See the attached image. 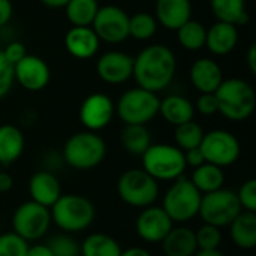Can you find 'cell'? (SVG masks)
Listing matches in <instances>:
<instances>
[{"instance_id":"cell-1","label":"cell","mask_w":256,"mask_h":256,"mask_svg":"<svg viewBox=\"0 0 256 256\" xmlns=\"http://www.w3.org/2000/svg\"><path fill=\"white\" fill-rule=\"evenodd\" d=\"M177 74L174 51L164 44H153L142 48L134 57L132 78L136 86L153 93H160L171 86Z\"/></svg>"},{"instance_id":"cell-2","label":"cell","mask_w":256,"mask_h":256,"mask_svg":"<svg viewBox=\"0 0 256 256\" xmlns=\"http://www.w3.org/2000/svg\"><path fill=\"white\" fill-rule=\"evenodd\" d=\"M52 224L66 234H78L88 230L96 219L93 202L78 194H62L50 208Z\"/></svg>"},{"instance_id":"cell-3","label":"cell","mask_w":256,"mask_h":256,"mask_svg":"<svg viewBox=\"0 0 256 256\" xmlns=\"http://www.w3.org/2000/svg\"><path fill=\"white\" fill-rule=\"evenodd\" d=\"M218 112L230 122L248 120L256 106V93L252 84L243 78H226L214 92Z\"/></svg>"},{"instance_id":"cell-4","label":"cell","mask_w":256,"mask_h":256,"mask_svg":"<svg viewBox=\"0 0 256 256\" xmlns=\"http://www.w3.org/2000/svg\"><path fill=\"white\" fill-rule=\"evenodd\" d=\"M62 156L64 165L76 171H90L104 162L106 142L98 132H75L66 140Z\"/></svg>"},{"instance_id":"cell-5","label":"cell","mask_w":256,"mask_h":256,"mask_svg":"<svg viewBox=\"0 0 256 256\" xmlns=\"http://www.w3.org/2000/svg\"><path fill=\"white\" fill-rule=\"evenodd\" d=\"M141 168L156 182H174L184 176V152L174 144H152L141 156Z\"/></svg>"},{"instance_id":"cell-6","label":"cell","mask_w":256,"mask_h":256,"mask_svg":"<svg viewBox=\"0 0 256 256\" xmlns=\"http://www.w3.org/2000/svg\"><path fill=\"white\" fill-rule=\"evenodd\" d=\"M117 195L126 206L142 210L154 206L160 196V186L142 168H130L120 174Z\"/></svg>"},{"instance_id":"cell-7","label":"cell","mask_w":256,"mask_h":256,"mask_svg":"<svg viewBox=\"0 0 256 256\" xmlns=\"http://www.w3.org/2000/svg\"><path fill=\"white\" fill-rule=\"evenodd\" d=\"M201 192L186 177H180L171 183L162 198V208L174 222V225H186L200 213Z\"/></svg>"},{"instance_id":"cell-8","label":"cell","mask_w":256,"mask_h":256,"mask_svg":"<svg viewBox=\"0 0 256 256\" xmlns=\"http://www.w3.org/2000/svg\"><path fill=\"white\" fill-rule=\"evenodd\" d=\"M160 98L141 87L128 88L116 102V116L124 124H148L159 116Z\"/></svg>"},{"instance_id":"cell-9","label":"cell","mask_w":256,"mask_h":256,"mask_svg":"<svg viewBox=\"0 0 256 256\" xmlns=\"http://www.w3.org/2000/svg\"><path fill=\"white\" fill-rule=\"evenodd\" d=\"M10 225L12 232H15L24 242H27L28 244L38 243L50 232V228L52 225L51 212L50 208L32 200L24 201L14 210Z\"/></svg>"},{"instance_id":"cell-10","label":"cell","mask_w":256,"mask_h":256,"mask_svg":"<svg viewBox=\"0 0 256 256\" xmlns=\"http://www.w3.org/2000/svg\"><path fill=\"white\" fill-rule=\"evenodd\" d=\"M243 212L237 194L231 189L222 188L219 190L202 195L200 213L202 224L218 228H228L231 222Z\"/></svg>"},{"instance_id":"cell-11","label":"cell","mask_w":256,"mask_h":256,"mask_svg":"<svg viewBox=\"0 0 256 256\" xmlns=\"http://www.w3.org/2000/svg\"><path fill=\"white\" fill-rule=\"evenodd\" d=\"M200 148L207 164H213L220 168L234 165L242 154L238 138L225 129H213L206 132Z\"/></svg>"},{"instance_id":"cell-12","label":"cell","mask_w":256,"mask_h":256,"mask_svg":"<svg viewBox=\"0 0 256 256\" xmlns=\"http://www.w3.org/2000/svg\"><path fill=\"white\" fill-rule=\"evenodd\" d=\"M90 27L100 42L122 44L129 38V14L117 4L99 6Z\"/></svg>"},{"instance_id":"cell-13","label":"cell","mask_w":256,"mask_h":256,"mask_svg":"<svg viewBox=\"0 0 256 256\" xmlns=\"http://www.w3.org/2000/svg\"><path fill=\"white\" fill-rule=\"evenodd\" d=\"M116 116V102L105 93L88 94L80 106V122L86 130L105 129Z\"/></svg>"},{"instance_id":"cell-14","label":"cell","mask_w":256,"mask_h":256,"mask_svg":"<svg viewBox=\"0 0 256 256\" xmlns=\"http://www.w3.org/2000/svg\"><path fill=\"white\" fill-rule=\"evenodd\" d=\"M172 228L174 222L160 206L142 208L135 220V231L138 237L148 244H160Z\"/></svg>"},{"instance_id":"cell-15","label":"cell","mask_w":256,"mask_h":256,"mask_svg":"<svg viewBox=\"0 0 256 256\" xmlns=\"http://www.w3.org/2000/svg\"><path fill=\"white\" fill-rule=\"evenodd\" d=\"M134 57L120 50H111L104 52L96 62L98 76L110 86L124 84L132 78Z\"/></svg>"},{"instance_id":"cell-16","label":"cell","mask_w":256,"mask_h":256,"mask_svg":"<svg viewBox=\"0 0 256 256\" xmlns=\"http://www.w3.org/2000/svg\"><path fill=\"white\" fill-rule=\"evenodd\" d=\"M14 78L20 87L27 92L44 90L51 80V70L48 63L34 54H27L14 66Z\"/></svg>"},{"instance_id":"cell-17","label":"cell","mask_w":256,"mask_h":256,"mask_svg":"<svg viewBox=\"0 0 256 256\" xmlns=\"http://www.w3.org/2000/svg\"><path fill=\"white\" fill-rule=\"evenodd\" d=\"M224 70L214 58H196L189 69V81L200 93H214L224 81Z\"/></svg>"},{"instance_id":"cell-18","label":"cell","mask_w":256,"mask_h":256,"mask_svg":"<svg viewBox=\"0 0 256 256\" xmlns=\"http://www.w3.org/2000/svg\"><path fill=\"white\" fill-rule=\"evenodd\" d=\"M27 189H28L30 200L46 208H51L63 194L57 176L45 170L36 171L30 177Z\"/></svg>"},{"instance_id":"cell-19","label":"cell","mask_w":256,"mask_h":256,"mask_svg":"<svg viewBox=\"0 0 256 256\" xmlns=\"http://www.w3.org/2000/svg\"><path fill=\"white\" fill-rule=\"evenodd\" d=\"M100 40L92 27H70L64 34V48L76 60H88L99 51Z\"/></svg>"},{"instance_id":"cell-20","label":"cell","mask_w":256,"mask_h":256,"mask_svg":"<svg viewBox=\"0 0 256 256\" xmlns=\"http://www.w3.org/2000/svg\"><path fill=\"white\" fill-rule=\"evenodd\" d=\"M154 18L158 24L166 30H177L184 22L192 20V2L190 0H156Z\"/></svg>"},{"instance_id":"cell-21","label":"cell","mask_w":256,"mask_h":256,"mask_svg":"<svg viewBox=\"0 0 256 256\" xmlns=\"http://www.w3.org/2000/svg\"><path fill=\"white\" fill-rule=\"evenodd\" d=\"M238 44V27L230 22L216 21L210 28H207L206 48L218 57L228 56L236 50Z\"/></svg>"},{"instance_id":"cell-22","label":"cell","mask_w":256,"mask_h":256,"mask_svg":"<svg viewBox=\"0 0 256 256\" xmlns=\"http://www.w3.org/2000/svg\"><path fill=\"white\" fill-rule=\"evenodd\" d=\"M160 246L165 256H194L198 252L195 231L186 225H174Z\"/></svg>"},{"instance_id":"cell-23","label":"cell","mask_w":256,"mask_h":256,"mask_svg":"<svg viewBox=\"0 0 256 256\" xmlns=\"http://www.w3.org/2000/svg\"><path fill=\"white\" fill-rule=\"evenodd\" d=\"M26 147V138L22 130L10 123L0 124V166H9L15 164Z\"/></svg>"},{"instance_id":"cell-24","label":"cell","mask_w":256,"mask_h":256,"mask_svg":"<svg viewBox=\"0 0 256 256\" xmlns=\"http://www.w3.org/2000/svg\"><path fill=\"white\" fill-rule=\"evenodd\" d=\"M159 114L166 123L172 126H180L183 123L194 120L195 106L188 98L182 94H170L160 99Z\"/></svg>"},{"instance_id":"cell-25","label":"cell","mask_w":256,"mask_h":256,"mask_svg":"<svg viewBox=\"0 0 256 256\" xmlns=\"http://www.w3.org/2000/svg\"><path fill=\"white\" fill-rule=\"evenodd\" d=\"M232 243L242 250H254L256 248V213L242 212L228 226Z\"/></svg>"},{"instance_id":"cell-26","label":"cell","mask_w":256,"mask_h":256,"mask_svg":"<svg viewBox=\"0 0 256 256\" xmlns=\"http://www.w3.org/2000/svg\"><path fill=\"white\" fill-rule=\"evenodd\" d=\"M210 8L218 21L238 26L249 24V12L246 9V0H210Z\"/></svg>"},{"instance_id":"cell-27","label":"cell","mask_w":256,"mask_h":256,"mask_svg":"<svg viewBox=\"0 0 256 256\" xmlns=\"http://www.w3.org/2000/svg\"><path fill=\"white\" fill-rule=\"evenodd\" d=\"M120 144L126 153L132 156H142L153 144L152 132L142 124H124L120 132Z\"/></svg>"},{"instance_id":"cell-28","label":"cell","mask_w":256,"mask_h":256,"mask_svg":"<svg viewBox=\"0 0 256 256\" xmlns=\"http://www.w3.org/2000/svg\"><path fill=\"white\" fill-rule=\"evenodd\" d=\"M189 180L201 192V195H206V194H210V192L225 188L224 168L216 166L213 164H207V162L198 168H194Z\"/></svg>"},{"instance_id":"cell-29","label":"cell","mask_w":256,"mask_h":256,"mask_svg":"<svg viewBox=\"0 0 256 256\" xmlns=\"http://www.w3.org/2000/svg\"><path fill=\"white\" fill-rule=\"evenodd\" d=\"M120 243L105 232H92L80 243V256H120Z\"/></svg>"},{"instance_id":"cell-30","label":"cell","mask_w":256,"mask_h":256,"mask_svg":"<svg viewBox=\"0 0 256 256\" xmlns=\"http://www.w3.org/2000/svg\"><path fill=\"white\" fill-rule=\"evenodd\" d=\"M63 9L72 27H90L98 14L99 2L98 0H69Z\"/></svg>"},{"instance_id":"cell-31","label":"cell","mask_w":256,"mask_h":256,"mask_svg":"<svg viewBox=\"0 0 256 256\" xmlns=\"http://www.w3.org/2000/svg\"><path fill=\"white\" fill-rule=\"evenodd\" d=\"M177 42L188 51H200L206 48L207 28L198 20H189L177 30Z\"/></svg>"},{"instance_id":"cell-32","label":"cell","mask_w":256,"mask_h":256,"mask_svg":"<svg viewBox=\"0 0 256 256\" xmlns=\"http://www.w3.org/2000/svg\"><path fill=\"white\" fill-rule=\"evenodd\" d=\"M158 21L153 14L148 12H136L129 15V38L146 42L150 40L158 32Z\"/></svg>"},{"instance_id":"cell-33","label":"cell","mask_w":256,"mask_h":256,"mask_svg":"<svg viewBox=\"0 0 256 256\" xmlns=\"http://www.w3.org/2000/svg\"><path fill=\"white\" fill-rule=\"evenodd\" d=\"M204 129L200 123L195 120H190L188 123H183L180 126H176L174 130V141L182 152H188L192 148H196L201 146V141L204 138Z\"/></svg>"},{"instance_id":"cell-34","label":"cell","mask_w":256,"mask_h":256,"mask_svg":"<svg viewBox=\"0 0 256 256\" xmlns=\"http://www.w3.org/2000/svg\"><path fill=\"white\" fill-rule=\"evenodd\" d=\"M195 238L198 244V250H216L222 243V230L213 225L202 224L195 231Z\"/></svg>"},{"instance_id":"cell-35","label":"cell","mask_w":256,"mask_h":256,"mask_svg":"<svg viewBox=\"0 0 256 256\" xmlns=\"http://www.w3.org/2000/svg\"><path fill=\"white\" fill-rule=\"evenodd\" d=\"M46 246L54 256H80V243L72 234H57L48 240Z\"/></svg>"},{"instance_id":"cell-36","label":"cell","mask_w":256,"mask_h":256,"mask_svg":"<svg viewBox=\"0 0 256 256\" xmlns=\"http://www.w3.org/2000/svg\"><path fill=\"white\" fill-rule=\"evenodd\" d=\"M28 243L18 237L15 232L0 234V256H26Z\"/></svg>"},{"instance_id":"cell-37","label":"cell","mask_w":256,"mask_h":256,"mask_svg":"<svg viewBox=\"0 0 256 256\" xmlns=\"http://www.w3.org/2000/svg\"><path fill=\"white\" fill-rule=\"evenodd\" d=\"M238 202L242 206V208L244 212H252L256 213V180L255 178H249L246 180L240 189L236 192Z\"/></svg>"},{"instance_id":"cell-38","label":"cell","mask_w":256,"mask_h":256,"mask_svg":"<svg viewBox=\"0 0 256 256\" xmlns=\"http://www.w3.org/2000/svg\"><path fill=\"white\" fill-rule=\"evenodd\" d=\"M14 82H15L14 66L6 60L3 51L0 50V99H3L9 94Z\"/></svg>"},{"instance_id":"cell-39","label":"cell","mask_w":256,"mask_h":256,"mask_svg":"<svg viewBox=\"0 0 256 256\" xmlns=\"http://www.w3.org/2000/svg\"><path fill=\"white\" fill-rule=\"evenodd\" d=\"M195 111H198L201 116H214L218 114V100L214 93H201L194 104Z\"/></svg>"},{"instance_id":"cell-40","label":"cell","mask_w":256,"mask_h":256,"mask_svg":"<svg viewBox=\"0 0 256 256\" xmlns=\"http://www.w3.org/2000/svg\"><path fill=\"white\" fill-rule=\"evenodd\" d=\"M2 51H3L6 60H8L12 66H15L20 60H22V58L27 56L26 45H24L22 42H20V40H12V42H9Z\"/></svg>"},{"instance_id":"cell-41","label":"cell","mask_w":256,"mask_h":256,"mask_svg":"<svg viewBox=\"0 0 256 256\" xmlns=\"http://www.w3.org/2000/svg\"><path fill=\"white\" fill-rule=\"evenodd\" d=\"M64 165V160H63V156L62 153H57V152H48L45 156H44V170L45 171H50L52 174H56L57 171L62 170V166Z\"/></svg>"},{"instance_id":"cell-42","label":"cell","mask_w":256,"mask_h":256,"mask_svg":"<svg viewBox=\"0 0 256 256\" xmlns=\"http://www.w3.org/2000/svg\"><path fill=\"white\" fill-rule=\"evenodd\" d=\"M184 160H186V166H190V168H198L202 164H206V158L200 147L184 152Z\"/></svg>"},{"instance_id":"cell-43","label":"cell","mask_w":256,"mask_h":256,"mask_svg":"<svg viewBox=\"0 0 256 256\" xmlns=\"http://www.w3.org/2000/svg\"><path fill=\"white\" fill-rule=\"evenodd\" d=\"M14 15V4L10 0H0V28L4 27Z\"/></svg>"},{"instance_id":"cell-44","label":"cell","mask_w":256,"mask_h":256,"mask_svg":"<svg viewBox=\"0 0 256 256\" xmlns=\"http://www.w3.org/2000/svg\"><path fill=\"white\" fill-rule=\"evenodd\" d=\"M26 256H54V255H52V252L50 250V248L46 246V243H33V244H28L27 255Z\"/></svg>"},{"instance_id":"cell-45","label":"cell","mask_w":256,"mask_h":256,"mask_svg":"<svg viewBox=\"0 0 256 256\" xmlns=\"http://www.w3.org/2000/svg\"><path fill=\"white\" fill-rule=\"evenodd\" d=\"M14 188V178L9 172L0 171V194H8Z\"/></svg>"},{"instance_id":"cell-46","label":"cell","mask_w":256,"mask_h":256,"mask_svg":"<svg viewBox=\"0 0 256 256\" xmlns=\"http://www.w3.org/2000/svg\"><path fill=\"white\" fill-rule=\"evenodd\" d=\"M246 62H248V68L250 70V74H256V45L252 44L248 50V54H246Z\"/></svg>"},{"instance_id":"cell-47","label":"cell","mask_w":256,"mask_h":256,"mask_svg":"<svg viewBox=\"0 0 256 256\" xmlns=\"http://www.w3.org/2000/svg\"><path fill=\"white\" fill-rule=\"evenodd\" d=\"M120 256H153L146 248H141V246H132V248H128L124 250H122Z\"/></svg>"},{"instance_id":"cell-48","label":"cell","mask_w":256,"mask_h":256,"mask_svg":"<svg viewBox=\"0 0 256 256\" xmlns=\"http://www.w3.org/2000/svg\"><path fill=\"white\" fill-rule=\"evenodd\" d=\"M39 2L50 9H63L69 0H39Z\"/></svg>"},{"instance_id":"cell-49","label":"cell","mask_w":256,"mask_h":256,"mask_svg":"<svg viewBox=\"0 0 256 256\" xmlns=\"http://www.w3.org/2000/svg\"><path fill=\"white\" fill-rule=\"evenodd\" d=\"M194 256H226L224 252H220L219 249L216 250H198Z\"/></svg>"},{"instance_id":"cell-50","label":"cell","mask_w":256,"mask_h":256,"mask_svg":"<svg viewBox=\"0 0 256 256\" xmlns=\"http://www.w3.org/2000/svg\"><path fill=\"white\" fill-rule=\"evenodd\" d=\"M0 171H2V166H0Z\"/></svg>"},{"instance_id":"cell-51","label":"cell","mask_w":256,"mask_h":256,"mask_svg":"<svg viewBox=\"0 0 256 256\" xmlns=\"http://www.w3.org/2000/svg\"><path fill=\"white\" fill-rule=\"evenodd\" d=\"M243 256H244V255H243Z\"/></svg>"}]
</instances>
